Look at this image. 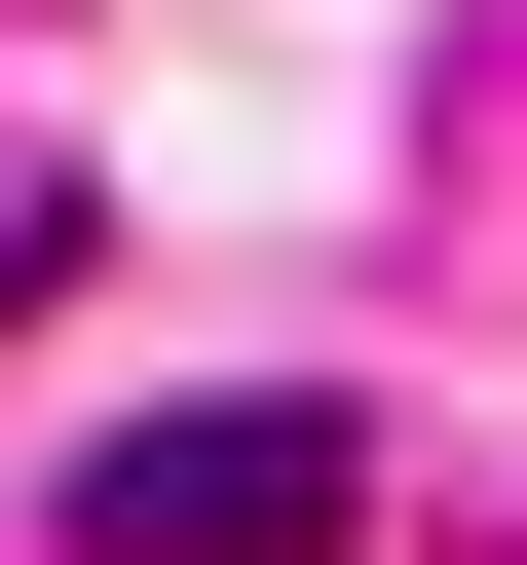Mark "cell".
Listing matches in <instances>:
<instances>
[{
	"label": "cell",
	"instance_id": "1",
	"mask_svg": "<svg viewBox=\"0 0 527 565\" xmlns=\"http://www.w3.org/2000/svg\"><path fill=\"white\" fill-rule=\"evenodd\" d=\"M340 527H377L340 415H151V452L76 490V565H340Z\"/></svg>",
	"mask_w": 527,
	"mask_h": 565
}]
</instances>
